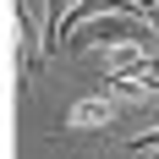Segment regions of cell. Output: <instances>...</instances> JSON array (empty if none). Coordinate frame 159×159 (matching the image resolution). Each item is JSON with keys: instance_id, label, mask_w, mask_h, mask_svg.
Listing matches in <instances>:
<instances>
[{"instance_id": "277c9868", "label": "cell", "mask_w": 159, "mask_h": 159, "mask_svg": "<svg viewBox=\"0 0 159 159\" xmlns=\"http://www.w3.org/2000/svg\"><path fill=\"white\" fill-rule=\"evenodd\" d=\"M104 93H110L115 104H148V99H159V88H148V82H137V77H104Z\"/></svg>"}, {"instance_id": "6da1fadb", "label": "cell", "mask_w": 159, "mask_h": 159, "mask_svg": "<svg viewBox=\"0 0 159 159\" xmlns=\"http://www.w3.org/2000/svg\"><path fill=\"white\" fill-rule=\"evenodd\" d=\"M11 22H16V55H22V88H33L39 61H44V28L33 22L28 0H11Z\"/></svg>"}, {"instance_id": "3957f363", "label": "cell", "mask_w": 159, "mask_h": 159, "mask_svg": "<svg viewBox=\"0 0 159 159\" xmlns=\"http://www.w3.org/2000/svg\"><path fill=\"white\" fill-rule=\"evenodd\" d=\"M148 44H115V49H104V77H137L143 82V71H148Z\"/></svg>"}, {"instance_id": "7a4b0ae2", "label": "cell", "mask_w": 159, "mask_h": 159, "mask_svg": "<svg viewBox=\"0 0 159 159\" xmlns=\"http://www.w3.org/2000/svg\"><path fill=\"white\" fill-rule=\"evenodd\" d=\"M115 110H121V104H115L110 93H88V99H77V104H71L66 126H71V132H104V126L115 121Z\"/></svg>"}]
</instances>
